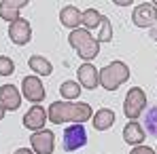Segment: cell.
<instances>
[{"label": "cell", "instance_id": "1", "mask_svg": "<svg viewBox=\"0 0 157 154\" xmlns=\"http://www.w3.org/2000/svg\"><path fill=\"white\" fill-rule=\"evenodd\" d=\"M94 116L91 106L85 102H53L47 110V118L53 125L62 123H72V125H83Z\"/></svg>", "mask_w": 157, "mask_h": 154}, {"label": "cell", "instance_id": "2", "mask_svg": "<svg viewBox=\"0 0 157 154\" xmlns=\"http://www.w3.org/2000/svg\"><path fill=\"white\" fill-rule=\"evenodd\" d=\"M68 42L70 47L78 53L81 59H85V63H89L91 59H96L100 55V42L85 30V27H78V30H72L68 34Z\"/></svg>", "mask_w": 157, "mask_h": 154}, {"label": "cell", "instance_id": "3", "mask_svg": "<svg viewBox=\"0 0 157 154\" xmlns=\"http://www.w3.org/2000/svg\"><path fill=\"white\" fill-rule=\"evenodd\" d=\"M130 78V68L123 61H113L100 70V84L106 91H117Z\"/></svg>", "mask_w": 157, "mask_h": 154}, {"label": "cell", "instance_id": "4", "mask_svg": "<svg viewBox=\"0 0 157 154\" xmlns=\"http://www.w3.org/2000/svg\"><path fill=\"white\" fill-rule=\"evenodd\" d=\"M147 108V95L140 87H134L128 91L125 102H123V114L128 116V120H136Z\"/></svg>", "mask_w": 157, "mask_h": 154}, {"label": "cell", "instance_id": "5", "mask_svg": "<svg viewBox=\"0 0 157 154\" xmlns=\"http://www.w3.org/2000/svg\"><path fill=\"white\" fill-rule=\"evenodd\" d=\"M87 144V133L83 125H70L62 135V148L66 152H75Z\"/></svg>", "mask_w": 157, "mask_h": 154}, {"label": "cell", "instance_id": "6", "mask_svg": "<svg viewBox=\"0 0 157 154\" xmlns=\"http://www.w3.org/2000/svg\"><path fill=\"white\" fill-rule=\"evenodd\" d=\"M30 144H32V152L34 154H53L55 135H53V131H49V129L36 131V133H32Z\"/></svg>", "mask_w": 157, "mask_h": 154}, {"label": "cell", "instance_id": "7", "mask_svg": "<svg viewBox=\"0 0 157 154\" xmlns=\"http://www.w3.org/2000/svg\"><path fill=\"white\" fill-rule=\"evenodd\" d=\"M21 95L26 97L28 102L32 103H38L45 99V87H43V82H40V78L38 76H26L21 80Z\"/></svg>", "mask_w": 157, "mask_h": 154}, {"label": "cell", "instance_id": "8", "mask_svg": "<svg viewBox=\"0 0 157 154\" xmlns=\"http://www.w3.org/2000/svg\"><path fill=\"white\" fill-rule=\"evenodd\" d=\"M132 21L138 27H153L157 23V9L151 2H142L134 9L132 13Z\"/></svg>", "mask_w": 157, "mask_h": 154}, {"label": "cell", "instance_id": "9", "mask_svg": "<svg viewBox=\"0 0 157 154\" xmlns=\"http://www.w3.org/2000/svg\"><path fill=\"white\" fill-rule=\"evenodd\" d=\"M9 38H11V42H15L19 47L28 45L32 40V26H30V21L24 19V17H19L17 21H13L9 26Z\"/></svg>", "mask_w": 157, "mask_h": 154}, {"label": "cell", "instance_id": "10", "mask_svg": "<svg viewBox=\"0 0 157 154\" xmlns=\"http://www.w3.org/2000/svg\"><path fill=\"white\" fill-rule=\"evenodd\" d=\"M45 120H47V112L43 106H32L24 114V127L30 131H43L45 129Z\"/></svg>", "mask_w": 157, "mask_h": 154}, {"label": "cell", "instance_id": "11", "mask_svg": "<svg viewBox=\"0 0 157 154\" xmlns=\"http://www.w3.org/2000/svg\"><path fill=\"white\" fill-rule=\"evenodd\" d=\"M28 4V0H2L0 2V19L13 23L19 19V11Z\"/></svg>", "mask_w": 157, "mask_h": 154}, {"label": "cell", "instance_id": "12", "mask_svg": "<svg viewBox=\"0 0 157 154\" xmlns=\"http://www.w3.org/2000/svg\"><path fill=\"white\" fill-rule=\"evenodd\" d=\"M78 84L83 89H96L100 84V70H96L91 63H83L78 68Z\"/></svg>", "mask_w": 157, "mask_h": 154}, {"label": "cell", "instance_id": "13", "mask_svg": "<svg viewBox=\"0 0 157 154\" xmlns=\"http://www.w3.org/2000/svg\"><path fill=\"white\" fill-rule=\"evenodd\" d=\"M0 103L4 110H17L21 106V93L13 84H2L0 87Z\"/></svg>", "mask_w": 157, "mask_h": 154}, {"label": "cell", "instance_id": "14", "mask_svg": "<svg viewBox=\"0 0 157 154\" xmlns=\"http://www.w3.org/2000/svg\"><path fill=\"white\" fill-rule=\"evenodd\" d=\"M81 15H83V11H78L75 4H66V6L59 11V21H62L64 27L78 30V26H81Z\"/></svg>", "mask_w": 157, "mask_h": 154}, {"label": "cell", "instance_id": "15", "mask_svg": "<svg viewBox=\"0 0 157 154\" xmlns=\"http://www.w3.org/2000/svg\"><path fill=\"white\" fill-rule=\"evenodd\" d=\"M123 139H125V144H130V146H142V141H144V129L140 127L136 120H130L125 127H123Z\"/></svg>", "mask_w": 157, "mask_h": 154}, {"label": "cell", "instance_id": "16", "mask_svg": "<svg viewBox=\"0 0 157 154\" xmlns=\"http://www.w3.org/2000/svg\"><path fill=\"white\" fill-rule=\"evenodd\" d=\"M91 125L96 131H106L115 125V112L108 108H100L94 116H91Z\"/></svg>", "mask_w": 157, "mask_h": 154}, {"label": "cell", "instance_id": "17", "mask_svg": "<svg viewBox=\"0 0 157 154\" xmlns=\"http://www.w3.org/2000/svg\"><path fill=\"white\" fill-rule=\"evenodd\" d=\"M28 66H30V70L32 72H36L38 76H49L53 74V66L49 59H45L43 55H32L30 59H28Z\"/></svg>", "mask_w": 157, "mask_h": 154}, {"label": "cell", "instance_id": "18", "mask_svg": "<svg viewBox=\"0 0 157 154\" xmlns=\"http://www.w3.org/2000/svg\"><path fill=\"white\" fill-rule=\"evenodd\" d=\"M102 13L100 11H96V9H85L83 11V15H81V23L85 26V30L89 32V30H96V27H100L102 23Z\"/></svg>", "mask_w": 157, "mask_h": 154}, {"label": "cell", "instance_id": "19", "mask_svg": "<svg viewBox=\"0 0 157 154\" xmlns=\"http://www.w3.org/2000/svg\"><path fill=\"white\" fill-rule=\"evenodd\" d=\"M81 91H83V87L78 84L77 80H66V82H62V87H59V93H62L64 102L77 99L78 95H81Z\"/></svg>", "mask_w": 157, "mask_h": 154}, {"label": "cell", "instance_id": "20", "mask_svg": "<svg viewBox=\"0 0 157 154\" xmlns=\"http://www.w3.org/2000/svg\"><path fill=\"white\" fill-rule=\"evenodd\" d=\"M98 42H110L113 40V26L108 21V17H102V23H100V32L96 36Z\"/></svg>", "mask_w": 157, "mask_h": 154}, {"label": "cell", "instance_id": "21", "mask_svg": "<svg viewBox=\"0 0 157 154\" xmlns=\"http://www.w3.org/2000/svg\"><path fill=\"white\" fill-rule=\"evenodd\" d=\"M15 72V63L11 57L6 55H0V76H11Z\"/></svg>", "mask_w": 157, "mask_h": 154}, {"label": "cell", "instance_id": "22", "mask_svg": "<svg viewBox=\"0 0 157 154\" xmlns=\"http://www.w3.org/2000/svg\"><path fill=\"white\" fill-rule=\"evenodd\" d=\"M147 131H149L151 135H155V137H157V106H155V108H151L149 114H147Z\"/></svg>", "mask_w": 157, "mask_h": 154}, {"label": "cell", "instance_id": "23", "mask_svg": "<svg viewBox=\"0 0 157 154\" xmlns=\"http://www.w3.org/2000/svg\"><path fill=\"white\" fill-rule=\"evenodd\" d=\"M130 154H157L153 148H149V146H136Z\"/></svg>", "mask_w": 157, "mask_h": 154}, {"label": "cell", "instance_id": "24", "mask_svg": "<svg viewBox=\"0 0 157 154\" xmlns=\"http://www.w3.org/2000/svg\"><path fill=\"white\" fill-rule=\"evenodd\" d=\"M115 4H119V6H128V4H132V0H115Z\"/></svg>", "mask_w": 157, "mask_h": 154}, {"label": "cell", "instance_id": "25", "mask_svg": "<svg viewBox=\"0 0 157 154\" xmlns=\"http://www.w3.org/2000/svg\"><path fill=\"white\" fill-rule=\"evenodd\" d=\"M15 154H34V152L28 150V148H19V150H15Z\"/></svg>", "mask_w": 157, "mask_h": 154}, {"label": "cell", "instance_id": "26", "mask_svg": "<svg viewBox=\"0 0 157 154\" xmlns=\"http://www.w3.org/2000/svg\"><path fill=\"white\" fill-rule=\"evenodd\" d=\"M151 38H153V40H157V23L151 27Z\"/></svg>", "mask_w": 157, "mask_h": 154}, {"label": "cell", "instance_id": "27", "mask_svg": "<svg viewBox=\"0 0 157 154\" xmlns=\"http://www.w3.org/2000/svg\"><path fill=\"white\" fill-rule=\"evenodd\" d=\"M4 112H6V110H4V108H2V103H0V120L4 118Z\"/></svg>", "mask_w": 157, "mask_h": 154}, {"label": "cell", "instance_id": "28", "mask_svg": "<svg viewBox=\"0 0 157 154\" xmlns=\"http://www.w3.org/2000/svg\"><path fill=\"white\" fill-rule=\"evenodd\" d=\"M151 4H153V6H155V9H157V0H155V2H151Z\"/></svg>", "mask_w": 157, "mask_h": 154}]
</instances>
